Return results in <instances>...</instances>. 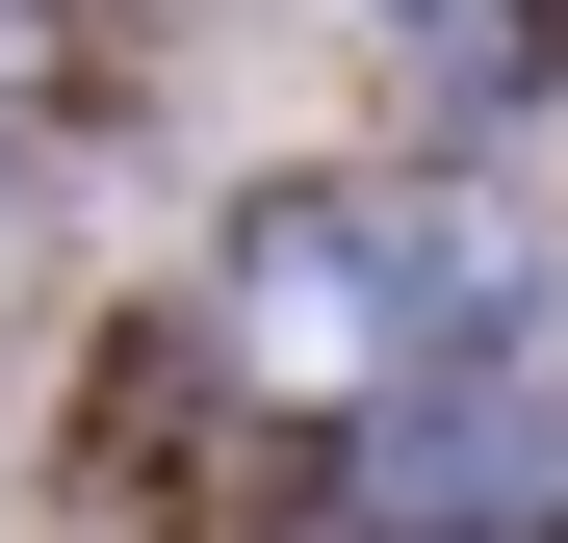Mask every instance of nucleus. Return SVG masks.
<instances>
[{
    "mask_svg": "<svg viewBox=\"0 0 568 543\" xmlns=\"http://www.w3.org/2000/svg\"><path fill=\"white\" fill-rule=\"evenodd\" d=\"M439 285H491V233H414V208H284V233H258V285H233V336L284 362V389H388Z\"/></svg>",
    "mask_w": 568,
    "mask_h": 543,
    "instance_id": "f257e3e1",
    "label": "nucleus"
}]
</instances>
